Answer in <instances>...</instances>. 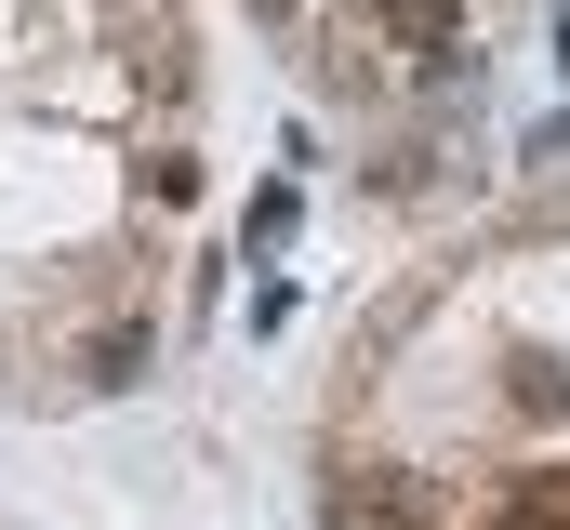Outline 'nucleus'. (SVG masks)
Masks as SVG:
<instances>
[{
	"label": "nucleus",
	"instance_id": "obj_5",
	"mask_svg": "<svg viewBox=\"0 0 570 530\" xmlns=\"http://www.w3.org/2000/svg\"><path fill=\"white\" fill-rule=\"evenodd\" d=\"M94 385H146V332H107L94 345Z\"/></svg>",
	"mask_w": 570,
	"mask_h": 530
},
{
	"label": "nucleus",
	"instance_id": "obj_1",
	"mask_svg": "<svg viewBox=\"0 0 570 530\" xmlns=\"http://www.w3.org/2000/svg\"><path fill=\"white\" fill-rule=\"evenodd\" d=\"M318 530H412V478H385V464H345V478L318 491Z\"/></svg>",
	"mask_w": 570,
	"mask_h": 530
},
{
	"label": "nucleus",
	"instance_id": "obj_4",
	"mask_svg": "<svg viewBox=\"0 0 570 530\" xmlns=\"http://www.w3.org/2000/svg\"><path fill=\"white\" fill-rule=\"evenodd\" d=\"M504 530H570V478H518L504 491Z\"/></svg>",
	"mask_w": 570,
	"mask_h": 530
},
{
	"label": "nucleus",
	"instance_id": "obj_3",
	"mask_svg": "<svg viewBox=\"0 0 570 530\" xmlns=\"http://www.w3.org/2000/svg\"><path fill=\"white\" fill-rule=\"evenodd\" d=\"M504 398H518L531 424H544V411H570V359H558V345H518V359H504Z\"/></svg>",
	"mask_w": 570,
	"mask_h": 530
},
{
	"label": "nucleus",
	"instance_id": "obj_2",
	"mask_svg": "<svg viewBox=\"0 0 570 530\" xmlns=\"http://www.w3.org/2000/svg\"><path fill=\"white\" fill-rule=\"evenodd\" d=\"M372 27H385L399 53H451V40H464V0H372Z\"/></svg>",
	"mask_w": 570,
	"mask_h": 530
},
{
	"label": "nucleus",
	"instance_id": "obj_6",
	"mask_svg": "<svg viewBox=\"0 0 570 530\" xmlns=\"http://www.w3.org/2000/svg\"><path fill=\"white\" fill-rule=\"evenodd\" d=\"M253 13H292V0H253Z\"/></svg>",
	"mask_w": 570,
	"mask_h": 530
}]
</instances>
